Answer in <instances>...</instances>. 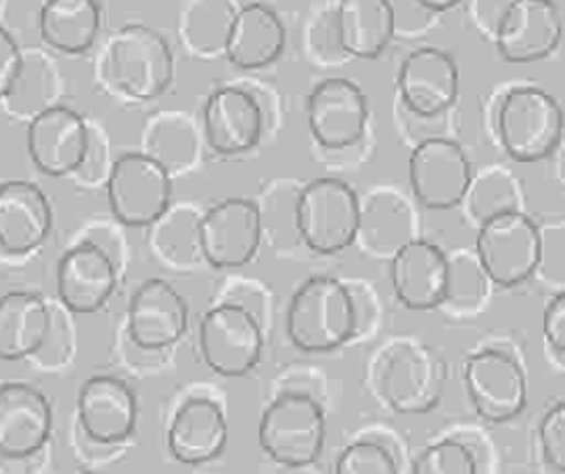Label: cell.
Wrapping results in <instances>:
<instances>
[{
  "instance_id": "cell-1",
  "label": "cell",
  "mask_w": 565,
  "mask_h": 474,
  "mask_svg": "<svg viewBox=\"0 0 565 474\" xmlns=\"http://www.w3.org/2000/svg\"><path fill=\"white\" fill-rule=\"evenodd\" d=\"M98 75L105 88L121 98L149 103L170 90L174 82V52L156 29L128 23L105 42Z\"/></svg>"
},
{
  "instance_id": "cell-2",
  "label": "cell",
  "mask_w": 565,
  "mask_h": 474,
  "mask_svg": "<svg viewBox=\"0 0 565 474\" xmlns=\"http://www.w3.org/2000/svg\"><path fill=\"white\" fill-rule=\"evenodd\" d=\"M286 331L290 343L306 354L343 347L360 331L355 292L337 276H311L290 299Z\"/></svg>"
},
{
  "instance_id": "cell-3",
  "label": "cell",
  "mask_w": 565,
  "mask_h": 474,
  "mask_svg": "<svg viewBox=\"0 0 565 474\" xmlns=\"http://www.w3.org/2000/svg\"><path fill=\"white\" fill-rule=\"evenodd\" d=\"M563 109L554 95L540 86H514L493 116L499 144L514 162L552 158L563 141Z\"/></svg>"
},
{
  "instance_id": "cell-4",
  "label": "cell",
  "mask_w": 565,
  "mask_h": 474,
  "mask_svg": "<svg viewBox=\"0 0 565 474\" xmlns=\"http://www.w3.org/2000/svg\"><path fill=\"white\" fill-rule=\"evenodd\" d=\"M373 389L396 414H424L438 406L445 391V364L415 341H394L373 366Z\"/></svg>"
},
{
  "instance_id": "cell-5",
  "label": "cell",
  "mask_w": 565,
  "mask_h": 474,
  "mask_svg": "<svg viewBox=\"0 0 565 474\" xmlns=\"http://www.w3.org/2000/svg\"><path fill=\"white\" fill-rule=\"evenodd\" d=\"M362 200L348 181L320 176L295 197L297 239L318 255H339L358 241Z\"/></svg>"
},
{
  "instance_id": "cell-6",
  "label": "cell",
  "mask_w": 565,
  "mask_h": 474,
  "mask_svg": "<svg viewBox=\"0 0 565 474\" xmlns=\"http://www.w3.org/2000/svg\"><path fill=\"white\" fill-rule=\"evenodd\" d=\"M257 442L278 465L309 467L324 452L327 414L311 396L280 394L257 423Z\"/></svg>"
},
{
  "instance_id": "cell-7",
  "label": "cell",
  "mask_w": 565,
  "mask_h": 474,
  "mask_svg": "<svg viewBox=\"0 0 565 474\" xmlns=\"http://www.w3.org/2000/svg\"><path fill=\"white\" fill-rule=\"evenodd\" d=\"M105 187L111 216L126 227H151L172 208V174L141 151L116 158Z\"/></svg>"
},
{
  "instance_id": "cell-8",
  "label": "cell",
  "mask_w": 565,
  "mask_h": 474,
  "mask_svg": "<svg viewBox=\"0 0 565 474\" xmlns=\"http://www.w3.org/2000/svg\"><path fill=\"white\" fill-rule=\"evenodd\" d=\"M543 231L524 211H510L478 225L476 255L489 278L501 288H516L537 273Z\"/></svg>"
},
{
  "instance_id": "cell-9",
  "label": "cell",
  "mask_w": 565,
  "mask_h": 474,
  "mask_svg": "<svg viewBox=\"0 0 565 474\" xmlns=\"http://www.w3.org/2000/svg\"><path fill=\"white\" fill-rule=\"evenodd\" d=\"M198 343L204 364L216 375L242 377L263 359V324L248 308L225 301L204 313Z\"/></svg>"
},
{
  "instance_id": "cell-10",
  "label": "cell",
  "mask_w": 565,
  "mask_h": 474,
  "mask_svg": "<svg viewBox=\"0 0 565 474\" xmlns=\"http://www.w3.org/2000/svg\"><path fill=\"white\" fill-rule=\"evenodd\" d=\"M200 252L214 269L250 265L263 244V211L253 200L227 197L209 206L198 223Z\"/></svg>"
},
{
  "instance_id": "cell-11",
  "label": "cell",
  "mask_w": 565,
  "mask_h": 474,
  "mask_svg": "<svg viewBox=\"0 0 565 474\" xmlns=\"http://www.w3.org/2000/svg\"><path fill=\"white\" fill-rule=\"evenodd\" d=\"M473 176V162L455 139H422L408 158L411 193L422 208L450 211L461 206Z\"/></svg>"
},
{
  "instance_id": "cell-12",
  "label": "cell",
  "mask_w": 565,
  "mask_h": 474,
  "mask_svg": "<svg viewBox=\"0 0 565 474\" xmlns=\"http://www.w3.org/2000/svg\"><path fill=\"white\" fill-rule=\"evenodd\" d=\"M463 387L476 412L489 423H508L529 406V379L512 354L484 347L463 364Z\"/></svg>"
},
{
  "instance_id": "cell-13",
  "label": "cell",
  "mask_w": 565,
  "mask_h": 474,
  "mask_svg": "<svg viewBox=\"0 0 565 474\" xmlns=\"http://www.w3.org/2000/svg\"><path fill=\"white\" fill-rule=\"evenodd\" d=\"M369 95L345 77H327L306 98V123L324 151L355 147L369 126Z\"/></svg>"
},
{
  "instance_id": "cell-14",
  "label": "cell",
  "mask_w": 565,
  "mask_h": 474,
  "mask_svg": "<svg viewBox=\"0 0 565 474\" xmlns=\"http://www.w3.org/2000/svg\"><path fill=\"white\" fill-rule=\"evenodd\" d=\"M88 147V121L67 105H54L29 121L26 149L35 168L46 176H73Z\"/></svg>"
},
{
  "instance_id": "cell-15",
  "label": "cell",
  "mask_w": 565,
  "mask_h": 474,
  "mask_svg": "<svg viewBox=\"0 0 565 474\" xmlns=\"http://www.w3.org/2000/svg\"><path fill=\"white\" fill-rule=\"evenodd\" d=\"M396 90L411 114L440 116L459 98V65L452 54L438 46H419L398 67Z\"/></svg>"
},
{
  "instance_id": "cell-16",
  "label": "cell",
  "mask_w": 565,
  "mask_h": 474,
  "mask_svg": "<svg viewBox=\"0 0 565 474\" xmlns=\"http://www.w3.org/2000/svg\"><path fill=\"white\" fill-rule=\"evenodd\" d=\"M139 406L132 387L121 377H88L77 396V423L86 440L111 446L132 438Z\"/></svg>"
},
{
  "instance_id": "cell-17",
  "label": "cell",
  "mask_w": 565,
  "mask_h": 474,
  "mask_svg": "<svg viewBox=\"0 0 565 474\" xmlns=\"http://www.w3.org/2000/svg\"><path fill=\"white\" fill-rule=\"evenodd\" d=\"M561 37L563 19L554 0H512L493 33V44L508 63H535L550 58Z\"/></svg>"
},
{
  "instance_id": "cell-18",
  "label": "cell",
  "mask_w": 565,
  "mask_h": 474,
  "mask_svg": "<svg viewBox=\"0 0 565 474\" xmlns=\"http://www.w3.org/2000/svg\"><path fill=\"white\" fill-rule=\"evenodd\" d=\"M52 429V402L35 385L21 379L0 385V456H38L50 442Z\"/></svg>"
},
{
  "instance_id": "cell-19",
  "label": "cell",
  "mask_w": 565,
  "mask_h": 474,
  "mask_svg": "<svg viewBox=\"0 0 565 474\" xmlns=\"http://www.w3.org/2000/svg\"><path fill=\"white\" fill-rule=\"evenodd\" d=\"M119 267L109 252L90 241L67 248L56 267V292L65 311L93 315L103 311L116 292Z\"/></svg>"
},
{
  "instance_id": "cell-20",
  "label": "cell",
  "mask_w": 565,
  "mask_h": 474,
  "mask_svg": "<svg viewBox=\"0 0 565 474\" xmlns=\"http://www.w3.org/2000/svg\"><path fill=\"white\" fill-rule=\"evenodd\" d=\"M265 116L255 95L242 86H221L209 95L202 109V132L211 151L242 155L263 139Z\"/></svg>"
},
{
  "instance_id": "cell-21",
  "label": "cell",
  "mask_w": 565,
  "mask_h": 474,
  "mask_svg": "<svg viewBox=\"0 0 565 474\" xmlns=\"http://www.w3.org/2000/svg\"><path fill=\"white\" fill-rule=\"evenodd\" d=\"M188 303L164 278H149L135 290L128 305V336L141 349H168L188 331Z\"/></svg>"
},
{
  "instance_id": "cell-22",
  "label": "cell",
  "mask_w": 565,
  "mask_h": 474,
  "mask_svg": "<svg viewBox=\"0 0 565 474\" xmlns=\"http://www.w3.org/2000/svg\"><path fill=\"white\" fill-rule=\"evenodd\" d=\"M390 280L396 299L408 311H436L447 292V255L440 246L417 236L390 257Z\"/></svg>"
},
{
  "instance_id": "cell-23",
  "label": "cell",
  "mask_w": 565,
  "mask_h": 474,
  "mask_svg": "<svg viewBox=\"0 0 565 474\" xmlns=\"http://www.w3.org/2000/svg\"><path fill=\"white\" fill-rule=\"evenodd\" d=\"M54 227V208L33 181L0 183V250L29 255L38 250Z\"/></svg>"
},
{
  "instance_id": "cell-24",
  "label": "cell",
  "mask_w": 565,
  "mask_h": 474,
  "mask_svg": "<svg viewBox=\"0 0 565 474\" xmlns=\"http://www.w3.org/2000/svg\"><path fill=\"white\" fill-rule=\"evenodd\" d=\"M227 417L218 400L193 396L177 408L168 425V449L183 465L216 461L227 446Z\"/></svg>"
},
{
  "instance_id": "cell-25",
  "label": "cell",
  "mask_w": 565,
  "mask_h": 474,
  "mask_svg": "<svg viewBox=\"0 0 565 474\" xmlns=\"http://www.w3.org/2000/svg\"><path fill=\"white\" fill-rule=\"evenodd\" d=\"M288 31L282 19L265 3H248L234 10L225 40L223 54L239 69H263L276 63L286 50Z\"/></svg>"
},
{
  "instance_id": "cell-26",
  "label": "cell",
  "mask_w": 565,
  "mask_h": 474,
  "mask_svg": "<svg viewBox=\"0 0 565 474\" xmlns=\"http://www.w3.org/2000/svg\"><path fill=\"white\" fill-rule=\"evenodd\" d=\"M52 328V308L38 292L0 297V362L31 359Z\"/></svg>"
},
{
  "instance_id": "cell-27",
  "label": "cell",
  "mask_w": 565,
  "mask_h": 474,
  "mask_svg": "<svg viewBox=\"0 0 565 474\" xmlns=\"http://www.w3.org/2000/svg\"><path fill=\"white\" fill-rule=\"evenodd\" d=\"M394 31L396 14L390 0H339L337 35L348 56L379 58L390 46Z\"/></svg>"
},
{
  "instance_id": "cell-28",
  "label": "cell",
  "mask_w": 565,
  "mask_h": 474,
  "mask_svg": "<svg viewBox=\"0 0 565 474\" xmlns=\"http://www.w3.org/2000/svg\"><path fill=\"white\" fill-rule=\"evenodd\" d=\"M42 42L58 54H86L103 29L98 0H44L38 17Z\"/></svg>"
},
{
  "instance_id": "cell-29",
  "label": "cell",
  "mask_w": 565,
  "mask_h": 474,
  "mask_svg": "<svg viewBox=\"0 0 565 474\" xmlns=\"http://www.w3.org/2000/svg\"><path fill=\"white\" fill-rule=\"evenodd\" d=\"M417 239L413 211L390 190H379L362 202L358 241L375 257H392L398 248Z\"/></svg>"
},
{
  "instance_id": "cell-30",
  "label": "cell",
  "mask_w": 565,
  "mask_h": 474,
  "mask_svg": "<svg viewBox=\"0 0 565 474\" xmlns=\"http://www.w3.org/2000/svg\"><path fill=\"white\" fill-rule=\"evenodd\" d=\"M141 153L160 162L170 174L193 168L198 160V132L191 118L183 114L153 116L141 134Z\"/></svg>"
},
{
  "instance_id": "cell-31",
  "label": "cell",
  "mask_w": 565,
  "mask_h": 474,
  "mask_svg": "<svg viewBox=\"0 0 565 474\" xmlns=\"http://www.w3.org/2000/svg\"><path fill=\"white\" fill-rule=\"evenodd\" d=\"M463 204L476 225L510 211H522L520 181L505 170H487L470 181Z\"/></svg>"
},
{
  "instance_id": "cell-32",
  "label": "cell",
  "mask_w": 565,
  "mask_h": 474,
  "mask_svg": "<svg viewBox=\"0 0 565 474\" xmlns=\"http://www.w3.org/2000/svg\"><path fill=\"white\" fill-rule=\"evenodd\" d=\"M198 223L200 216H195L191 208H170L156 225H151V244L160 259L174 267H191L202 259Z\"/></svg>"
},
{
  "instance_id": "cell-33",
  "label": "cell",
  "mask_w": 565,
  "mask_h": 474,
  "mask_svg": "<svg viewBox=\"0 0 565 474\" xmlns=\"http://www.w3.org/2000/svg\"><path fill=\"white\" fill-rule=\"evenodd\" d=\"M489 297V278L476 250L447 255V292L443 305L457 313H476Z\"/></svg>"
},
{
  "instance_id": "cell-34",
  "label": "cell",
  "mask_w": 565,
  "mask_h": 474,
  "mask_svg": "<svg viewBox=\"0 0 565 474\" xmlns=\"http://www.w3.org/2000/svg\"><path fill=\"white\" fill-rule=\"evenodd\" d=\"M413 474H478V461L459 440H438L415 459Z\"/></svg>"
},
{
  "instance_id": "cell-35",
  "label": "cell",
  "mask_w": 565,
  "mask_h": 474,
  "mask_svg": "<svg viewBox=\"0 0 565 474\" xmlns=\"http://www.w3.org/2000/svg\"><path fill=\"white\" fill-rule=\"evenodd\" d=\"M334 474H398V465L385 444L358 440L339 454Z\"/></svg>"
},
{
  "instance_id": "cell-36",
  "label": "cell",
  "mask_w": 565,
  "mask_h": 474,
  "mask_svg": "<svg viewBox=\"0 0 565 474\" xmlns=\"http://www.w3.org/2000/svg\"><path fill=\"white\" fill-rule=\"evenodd\" d=\"M114 160H109V139L100 130V126H93L88 121V147L84 153V160L79 170L73 174V179L82 185H105L107 176L111 172Z\"/></svg>"
},
{
  "instance_id": "cell-37",
  "label": "cell",
  "mask_w": 565,
  "mask_h": 474,
  "mask_svg": "<svg viewBox=\"0 0 565 474\" xmlns=\"http://www.w3.org/2000/svg\"><path fill=\"white\" fill-rule=\"evenodd\" d=\"M540 452L550 467L563 472L565 470V402L558 400L547 408L545 417L540 419L537 429Z\"/></svg>"
},
{
  "instance_id": "cell-38",
  "label": "cell",
  "mask_w": 565,
  "mask_h": 474,
  "mask_svg": "<svg viewBox=\"0 0 565 474\" xmlns=\"http://www.w3.org/2000/svg\"><path fill=\"white\" fill-rule=\"evenodd\" d=\"M23 65V52L8 29L0 26V100L14 86Z\"/></svg>"
},
{
  "instance_id": "cell-39",
  "label": "cell",
  "mask_w": 565,
  "mask_h": 474,
  "mask_svg": "<svg viewBox=\"0 0 565 474\" xmlns=\"http://www.w3.org/2000/svg\"><path fill=\"white\" fill-rule=\"evenodd\" d=\"M543 336L552 352L563 359L565 354V292H556L543 313Z\"/></svg>"
},
{
  "instance_id": "cell-40",
  "label": "cell",
  "mask_w": 565,
  "mask_h": 474,
  "mask_svg": "<svg viewBox=\"0 0 565 474\" xmlns=\"http://www.w3.org/2000/svg\"><path fill=\"white\" fill-rule=\"evenodd\" d=\"M510 3L512 0H470V19H473L476 29L493 40V33H497L499 21Z\"/></svg>"
},
{
  "instance_id": "cell-41",
  "label": "cell",
  "mask_w": 565,
  "mask_h": 474,
  "mask_svg": "<svg viewBox=\"0 0 565 474\" xmlns=\"http://www.w3.org/2000/svg\"><path fill=\"white\" fill-rule=\"evenodd\" d=\"M417 6H422L424 10H431V12H447V10H455L457 6H461L463 0H415Z\"/></svg>"
},
{
  "instance_id": "cell-42",
  "label": "cell",
  "mask_w": 565,
  "mask_h": 474,
  "mask_svg": "<svg viewBox=\"0 0 565 474\" xmlns=\"http://www.w3.org/2000/svg\"><path fill=\"white\" fill-rule=\"evenodd\" d=\"M82 474H98V472H82Z\"/></svg>"
}]
</instances>
